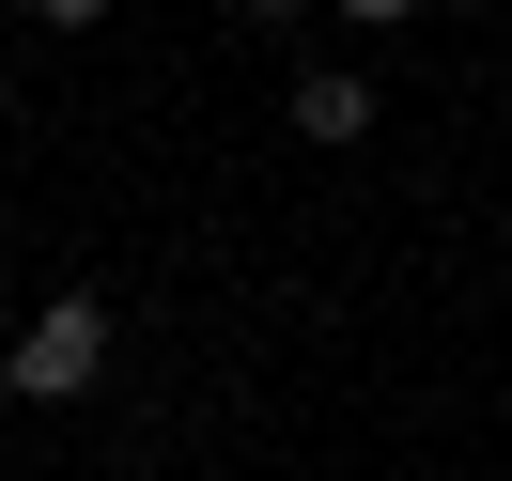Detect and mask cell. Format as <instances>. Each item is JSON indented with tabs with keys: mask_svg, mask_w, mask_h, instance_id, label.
I'll return each mask as SVG.
<instances>
[{
	"mask_svg": "<svg viewBox=\"0 0 512 481\" xmlns=\"http://www.w3.org/2000/svg\"><path fill=\"white\" fill-rule=\"evenodd\" d=\"M94 16H109V0H32V32H94Z\"/></svg>",
	"mask_w": 512,
	"mask_h": 481,
	"instance_id": "obj_5",
	"label": "cell"
},
{
	"mask_svg": "<svg viewBox=\"0 0 512 481\" xmlns=\"http://www.w3.org/2000/svg\"><path fill=\"white\" fill-rule=\"evenodd\" d=\"M94 373H109V295H47V311L16 326V357H0L16 404H78Z\"/></svg>",
	"mask_w": 512,
	"mask_h": 481,
	"instance_id": "obj_1",
	"label": "cell"
},
{
	"mask_svg": "<svg viewBox=\"0 0 512 481\" xmlns=\"http://www.w3.org/2000/svg\"><path fill=\"white\" fill-rule=\"evenodd\" d=\"M280 125L311 140V156H357V140H373L388 109H373V78H357V63H311V78H295V109H280Z\"/></svg>",
	"mask_w": 512,
	"mask_h": 481,
	"instance_id": "obj_2",
	"label": "cell"
},
{
	"mask_svg": "<svg viewBox=\"0 0 512 481\" xmlns=\"http://www.w3.org/2000/svg\"><path fill=\"white\" fill-rule=\"evenodd\" d=\"M233 32H295V16H326V0H218Z\"/></svg>",
	"mask_w": 512,
	"mask_h": 481,
	"instance_id": "obj_3",
	"label": "cell"
},
{
	"mask_svg": "<svg viewBox=\"0 0 512 481\" xmlns=\"http://www.w3.org/2000/svg\"><path fill=\"white\" fill-rule=\"evenodd\" d=\"M326 16H342V32H404L419 0H326Z\"/></svg>",
	"mask_w": 512,
	"mask_h": 481,
	"instance_id": "obj_4",
	"label": "cell"
}]
</instances>
